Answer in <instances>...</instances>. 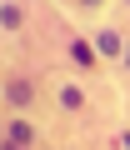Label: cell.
<instances>
[{
  "instance_id": "6da1fadb",
  "label": "cell",
  "mask_w": 130,
  "mask_h": 150,
  "mask_svg": "<svg viewBox=\"0 0 130 150\" xmlns=\"http://www.w3.org/2000/svg\"><path fill=\"white\" fill-rule=\"evenodd\" d=\"M0 25H5V30H20V25H25V10H20V0H5V5H0Z\"/></svg>"
},
{
  "instance_id": "7a4b0ae2",
  "label": "cell",
  "mask_w": 130,
  "mask_h": 150,
  "mask_svg": "<svg viewBox=\"0 0 130 150\" xmlns=\"http://www.w3.org/2000/svg\"><path fill=\"white\" fill-rule=\"evenodd\" d=\"M95 50H105V55H120V50H125V40H120L115 30H100V35H95Z\"/></svg>"
},
{
  "instance_id": "3957f363",
  "label": "cell",
  "mask_w": 130,
  "mask_h": 150,
  "mask_svg": "<svg viewBox=\"0 0 130 150\" xmlns=\"http://www.w3.org/2000/svg\"><path fill=\"white\" fill-rule=\"evenodd\" d=\"M5 95H10L15 105H30V95H35V85H30V80H10V85H5Z\"/></svg>"
},
{
  "instance_id": "277c9868",
  "label": "cell",
  "mask_w": 130,
  "mask_h": 150,
  "mask_svg": "<svg viewBox=\"0 0 130 150\" xmlns=\"http://www.w3.org/2000/svg\"><path fill=\"white\" fill-rule=\"evenodd\" d=\"M5 140H10V145H30V140H35V130H30L25 120H10V130H5Z\"/></svg>"
},
{
  "instance_id": "5b68a950",
  "label": "cell",
  "mask_w": 130,
  "mask_h": 150,
  "mask_svg": "<svg viewBox=\"0 0 130 150\" xmlns=\"http://www.w3.org/2000/svg\"><path fill=\"white\" fill-rule=\"evenodd\" d=\"M60 105H65V110H80V105H85L80 85H60Z\"/></svg>"
},
{
  "instance_id": "8992f818",
  "label": "cell",
  "mask_w": 130,
  "mask_h": 150,
  "mask_svg": "<svg viewBox=\"0 0 130 150\" xmlns=\"http://www.w3.org/2000/svg\"><path fill=\"white\" fill-rule=\"evenodd\" d=\"M70 55H75V65H85V70L95 65V50H90L85 40H70Z\"/></svg>"
},
{
  "instance_id": "52a82bcc",
  "label": "cell",
  "mask_w": 130,
  "mask_h": 150,
  "mask_svg": "<svg viewBox=\"0 0 130 150\" xmlns=\"http://www.w3.org/2000/svg\"><path fill=\"white\" fill-rule=\"evenodd\" d=\"M120 60H125V65H130V40H125V50H120Z\"/></svg>"
},
{
  "instance_id": "ba28073f",
  "label": "cell",
  "mask_w": 130,
  "mask_h": 150,
  "mask_svg": "<svg viewBox=\"0 0 130 150\" xmlns=\"http://www.w3.org/2000/svg\"><path fill=\"white\" fill-rule=\"evenodd\" d=\"M120 145H125V150H130V130H125V135H120Z\"/></svg>"
},
{
  "instance_id": "9c48e42d",
  "label": "cell",
  "mask_w": 130,
  "mask_h": 150,
  "mask_svg": "<svg viewBox=\"0 0 130 150\" xmlns=\"http://www.w3.org/2000/svg\"><path fill=\"white\" fill-rule=\"evenodd\" d=\"M125 5H130V0H125Z\"/></svg>"
}]
</instances>
